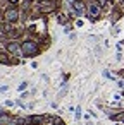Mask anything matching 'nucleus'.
Masks as SVG:
<instances>
[{
	"instance_id": "423d86ee",
	"label": "nucleus",
	"mask_w": 124,
	"mask_h": 125,
	"mask_svg": "<svg viewBox=\"0 0 124 125\" xmlns=\"http://www.w3.org/2000/svg\"><path fill=\"white\" fill-rule=\"evenodd\" d=\"M11 2H12V4H16V2H17V0H11Z\"/></svg>"
},
{
	"instance_id": "f257e3e1",
	"label": "nucleus",
	"mask_w": 124,
	"mask_h": 125,
	"mask_svg": "<svg viewBox=\"0 0 124 125\" xmlns=\"http://www.w3.org/2000/svg\"><path fill=\"white\" fill-rule=\"evenodd\" d=\"M88 12H90V17H91V16H93V17H96V16H98V12H100V7H98V5H90Z\"/></svg>"
},
{
	"instance_id": "39448f33",
	"label": "nucleus",
	"mask_w": 124,
	"mask_h": 125,
	"mask_svg": "<svg viewBox=\"0 0 124 125\" xmlns=\"http://www.w3.org/2000/svg\"><path fill=\"white\" fill-rule=\"evenodd\" d=\"M26 86H28V84H26V82H23V84L19 86V91H23V89H26Z\"/></svg>"
},
{
	"instance_id": "7ed1b4c3",
	"label": "nucleus",
	"mask_w": 124,
	"mask_h": 125,
	"mask_svg": "<svg viewBox=\"0 0 124 125\" xmlns=\"http://www.w3.org/2000/svg\"><path fill=\"white\" fill-rule=\"evenodd\" d=\"M23 50H24L26 53H31V52H35V45H33V43H24Z\"/></svg>"
},
{
	"instance_id": "20e7f679",
	"label": "nucleus",
	"mask_w": 124,
	"mask_h": 125,
	"mask_svg": "<svg viewBox=\"0 0 124 125\" xmlns=\"http://www.w3.org/2000/svg\"><path fill=\"white\" fill-rule=\"evenodd\" d=\"M9 50H11V52H17V45H16V43H12V45L9 46Z\"/></svg>"
},
{
	"instance_id": "f03ea898",
	"label": "nucleus",
	"mask_w": 124,
	"mask_h": 125,
	"mask_svg": "<svg viewBox=\"0 0 124 125\" xmlns=\"http://www.w3.org/2000/svg\"><path fill=\"white\" fill-rule=\"evenodd\" d=\"M5 17H7V21H16L17 19V10H7V14H5Z\"/></svg>"
}]
</instances>
